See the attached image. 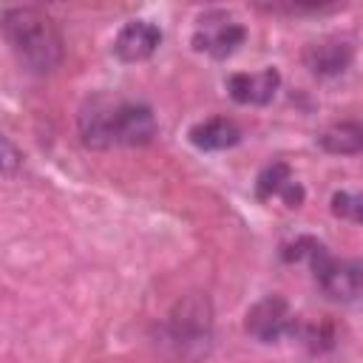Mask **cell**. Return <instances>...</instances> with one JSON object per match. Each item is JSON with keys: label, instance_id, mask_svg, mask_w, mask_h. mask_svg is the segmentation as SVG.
<instances>
[{"label": "cell", "instance_id": "2", "mask_svg": "<svg viewBox=\"0 0 363 363\" xmlns=\"http://www.w3.org/2000/svg\"><path fill=\"white\" fill-rule=\"evenodd\" d=\"M3 37L31 74H51L62 62V34L54 17L37 6L3 9Z\"/></svg>", "mask_w": 363, "mask_h": 363}, {"label": "cell", "instance_id": "14", "mask_svg": "<svg viewBox=\"0 0 363 363\" xmlns=\"http://www.w3.org/2000/svg\"><path fill=\"white\" fill-rule=\"evenodd\" d=\"M332 213L337 218H349L354 224H363V193H346L337 190L332 196Z\"/></svg>", "mask_w": 363, "mask_h": 363}, {"label": "cell", "instance_id": "3", "mask_svg": "<svg viewBox=\"0 0 363 363\" xmlns=\"http://www.w3.org/2000/svg\"><path fill=\"white\" fill-rule=\"evenodd\" d=\"M213 337V306L207 295L190 292L170 309L164 320V343L179 357H199L210 349Z\"/></svg>", "mask_w": 363, "mask_h": 363}, {"label": "cell", "instance_id": "7", "mask_svg": "<svg viewBox=\"0 0 363 363\" xmlns=\"http://www.w3.org/2000/svg\"><path fill=\"white\" fill-rule=\"evenodd\" d=\"M162 45V28L150 20H130L119 28L113 40V54L122 62H142L156 54Z\"/></svg>", "mask_w": 363, "mask_h": 363}, {"label": "cell", "instance_id": "12", "mask_svg": "<svg viewBox=\"0 0 363 363\" xmlns=\"http://www.w3.org/2000/svg\"><path fill=\"white\" fill-rule=\"evenodd\" d=\"M318 145L335 156H357L363 153V122L357 119L335 122L318 136Z\"/></svg>", "mask_w": 363, "mask_h": 363}, {"label": "cell", "instance_id": "4", "mask_svg": "<svg viewBox=\"0 0 363 363\" xmlns=\"http://www.w3.org/2000/svg\"><path fill=\"white\" fill-rule=\"evenodd\" d=\"M309 267H312V275H315V284L318 289L332 298V301H357L363 298V261H343V258H335L326 244H320L315 238L309 255H306Z\"/></svg>", "mask_w": 363, "mask_h": 363}, {"label": "cell", "instance_id": "6", "mask_svg": "<svg viewBox=\"0 0 363 363\" xmlns=\"http://www.w3.org/2000/svg\"><path fill=\"white\" fill-rule=\"evenodd\" d=\"M298 315L289 309L286 298L281 295H264L255 301L244 315V329L258 343H278L286 335L298 332Z\"/></svg>", "mask_w": 363, "mask_h": 363}, {"label": "cell", "instance_id": "11", "mask_svg": "<svg viewBox=\"0 0 363 363\" xmlns=\"http://www.w3.org/2000/svg\"><path fill=\"white\" fill-rule=\"evenodd\" d=\"M187 139L199 150H227L241 142V128L227 116H210L187 130Z\"/></svg>", "mask_w": 363, "mask_h": 363}, {"label": "cell", "instance_id": "5", "mask_svg": "<svg viewBox=\"0 0 363 363\" xmlns=\"http://www.w3.org/2000/svg\"><path fill=\"white\" fill-rule=\"evenodd\" d=\"M247 40V28L227 11L221 9H213V11H204L199 20H196V28H193V48L201 51V54H210L213 60H227L230 54L238 51V45Z\"/></svg>", "mask_w": 363, "mask_h": 363}, {"label": "cell", "instance_id": "8", "mask_svg": "<svg viewBox=\"0 0 363 363\" xmlns=\"http://www.w3.org/2000/svg\"><path fill=\"white\" fill-rule=\"evenodd\" d=\"M352 60H354V48L349 40L340 37H326L303 48V65L315 77H337L352 65Z\"/></svg>", "mask_w": 363, "mask_h": 363}, {"label": "cell", "instance_id": "9", "mask_svg": "<svg viewBox=\"0 0 363 363\" xmlns=\"http://www.w3.org/2000/svg\"><path fill=\"white\" fill-rule=\"evenodd\" d=\"M281 85L278 68H261L255 74H233L227 77V91L238 105H267L272 102L275 91Z\"/></svg>", "mask_w": 363, "mask_h": 363}, {"label": "cell", "instance_id": "10", "mask_svg": "<svg viewBox=\"0 0 363 363\" xmlns=\"http://www.w3.org/2000/svg\"><path fill=\"white\" fill-rule=\"evenodd\" d=\"M255 193L264 201L278 196V199H284L286 207H301L303 204V187H301V182H295L286 162H272L269 167H264L258 182H255Z\"/></svg>", "mask_w": 363, "mask_h": 363}, {"label": "cell", "instance_id": "15", "mask_svg": "<svg viewBox=\"0 0 363 363\" xmlns=\"http://www.w3.org/2000/svg\"><path fill=\"white\" fill-rule=\"evenodd\" d=\"M17 162H20V153L14 150L11 139H9V136H3V173H6V176H11Z\"/></svg>", "mask_w": 363, "mask_h": 363}, {"label": "cell", "instance_id": "13", "mask_svg": "<svg viewBox=\"0 0 363 363\" xmlns=\"http://www.w3.org/2000/svg\"><path fill=\"white\" fill-rule=\"evenodd\" d=\"M301 340L306 343L309 352H326L335 346V329L329 320H318V323H298V332Z\"/></svg>", "mask_w": 363, "mask_h": 363}, {"label": "cell", "instance_id": "1", "mask_svg": "<svg viewBox=\"0 0 363 363\" xmlns=\"http://www.w3.org/2000/svg\"><path fill=\"white\" fill-rule=\"evenodd\" d=\"M77 128H79L82 145L94 150L139 147V145H147L159 130L156 116L145 102L108 99V96L91 99L79 111Z\"/></svg>", "mask_w": 363, "mask_h": 363}]
</instances>
